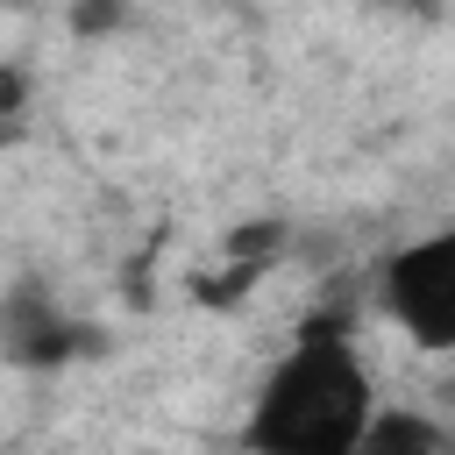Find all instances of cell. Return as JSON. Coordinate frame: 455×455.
Listing matches in <instances>:
<instances>
[{
  "label": "cell",
  "mask_w": 455,
  "mask_h": 455,
  "mask_svg": "<svg viewBox=\"0 0 455 455\" xmlns=\"http://www.w3.org/2000/svg\"><path fill=\"white\" fill-rule=\"evenodd\" d=\"M92 348H100V334H92L85 320L57 313V299H50L43 284H14V291L0 299V355H7V363H21V370H57V363L92 355Z\"/></svg>",
  "instance_id": "cell-3"
},
{
  "label": "cell",
  "mask_w": 455,
  "mask_h": 455,
  "mask_svg": "<svg viewBox=\"0 0 455 455\" xmlns=\"http://www.w3.org/2000/svg\"><path fill=\"white\" fill-rule=\"evenodd\" d=\"M363 455H391V448H448V434L441 427H427V419H412V412H370V427H363V441H355Z\"/></svg>",
  "instance_id": "cell-4"
},
{
  "label": "cell",
  "mask_w": 455,
  "mask_h": 455,
  "mask_svg": "<svg viewBox=\"0 0 455 455\" xmlns=\"http://www.w3.org/2000/svg\"><path fill=\"white\" fill-rule=\"evenodd\" d=\"M384 306L419 348H455V228L427 235L391 256L384 270Z\"/></svg>",
  "instance_id": "cell-2"
},
{
  "label": "cell",
  "mask_w": 455,
  "mask_h": 455,
  "mask_svg": "<svg viewBox=\"0 0 455 455\" xmlns=\"http://www.w3.org/2000/svg\"><path fill=\"white\" fill-rule=\"evenodd\" d=\"M71 28H78V36H107V28H121V0H78V7H71Z\"/></svg>",
  "instance_id": "cell-6"
},
{
  "label": "cell",
  "mask_w": 455,
  "mask_h": 455,
  "mask_svg": "<svg viewBox=\"0 0 455 455\" xmlns=\"http://www.w3.org/2000/svg\"><path fill=\"white\" fill-rule=\"evenodd\" d=\"M277 242H284V228H277V220H249V228H235V235H228V256H242V263H263Z\"/></svg>",
  "instance_id": "cell-5"
},
{
  "label": "cell",
  "mask_w": 455,
  "mask_h": 455,
  "mask_svg": "<svg viewBox=\"0 0 455 455\" xmlns=\"http://www.w3.org/2000/svg\"><path fill=\"white\" fill-rule=\"evenodd\" d=\"M377 398L370 377L355 363V348L334 327H306L299 348L270 370L256 419H249V448H284V455H355L363 427H370Z\"/></svg>",
  "instance_id": "cell-1"
},
{
  "label": "cell",
  "mask_w": 455,
  "mask_h": 455,
  "mask_svg": "<svg viewBox=\"0 0 455 455\" xmlns=\"http://www.w3.org/2000/svg\"><path fill=\"white\" fill-rule=\"evenodd\" d=\"M21 100H28V71L21 64H0V121L21 114Z\"/></svg>",
  "instance_id": "cell-7"
}]
</instances>
